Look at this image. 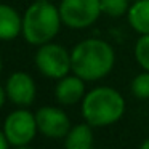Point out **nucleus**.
<instances>
[{"instance_id": "21", "label": "nucleus", "mask_w": 149, "mask_h": 149, "mask_svg": "<svg viewBox=\"0 0 149 149\" xmlns=\"http://www.w3.org/2000/svg\"><path fill=\"white\" fill-rule=\"evenodd\" d=\"M48 2H55V0H48Z\"/></svg>"}, {"instance_id": "20", "label": "nucleus", "mask_w": 149, "mask_h": 149, "mask_svg": "<svg viewBox=\"0 0 149 149\" xmlns=\"http://www.w3.org/2000/svg\"><path fill=\"white\" fill-rule=\"evenodd\" d=\"M2 69H3V61H2V56H0V74H2Z\"/></svg>"}, {"instance_id": "17", "label": "nucleus", "mask_w": 149, "mask_h": 149, "mask_svg": "<svg viewBox=\"0 0 149 149\" xmlns=\"http://www.w3.org/2000/svg\"><path fill=\"white\" fill-rule=\"evenodd\" d=\"M5 100H7V91H5V87H2V85H0V109L3 107Z\"/></svg>"}, {"instance_id": "11", "label": "nucleus", "mask_w": 149, "mask_h": 149, "mask_svg": "<svg viewBox=\"0 0 149 149\" xmlns=\"http://www.w3.org/2000/svg\"><path fill=\"white\" fill-rule=\"evenodd\" d=\"M95 133L90 123H77L71 127L64 136V149H95Z\"/></svg>"}, {"instance_id": "6", "label": "nucleus", "mask_w": 149, "mask_h": 149, "mask_svg": "<svg viewBox=\"0 0 149 149\" xmlns=\"http://www.w3.org/2000/svg\"><path fill=\"white\" fill-rule=\"evenodd\" d=\"M58 8L63 24L69 29L90 27L103 15L100 0H61Z\"/></svg>"}, {"instance_id": "14", "label": "nucleus", "mask_w": 149, "mask_h": 149, "mask_svg": "<svg viewBox=\"0 0 149 149\" xmlns=\"http://www.w3.org/2000/svg\"><path fill=\"white\" fill-rule=\"evenodd\" d=\"M135 59L143 71H149V34L139 36L135 43Z\"/></svg>"}, {"instance_id": "10", "label": "nucleus", "mask_w": 149, "mask_h": 149, "mask_svg": "<svg viewBox=\"0 0 149 149\" xmlns=\"http://www.w3.org/2000/svg\"><path fill=\"white\" fill-rule=\"evenodd\" d=\"M23 32V15L11 5L0 3V40H15Z\"/></svg>"}, {"instance_id": "15", "label": "nucleus", "mask_w": 149, "mask_h": 149, "mask_svg": "<svg viewBox=\"0 0 149 149\" xmlns=\"http://www.w3.org/2000/svg\"><path fill=\"white\" fill-rule=\"evenodd\" d=\"M132 93L139 100H149V71H143L135 75L130 84Z\"/></svg>"}, {"instance_id": "5", "label": "nucleus", "mask_w": 149, "mask_h": 149, "mask_svg": "<svg viewBox=\"0 0 149 149\" xmlns=\"http://www.w3.org/2000/svg\"><path fill=\"white\" fill-rule=\"evenodd\" d=\"M2 130H3L10 146L31 144V141L39 133L36 112H31L27 107H18V109L11 111L5 117Z\"/></svg>"}, {"instance_id": "2", "label": "nucleus", "mask_w": 149, "mask_h": 149, "mask_svg": "<svg viewBox=\"0 0 149 149\" xmlns=\"http://www.w3.org/2000/svg\"><path fill=\"white\" fill-rule=\"evenodd\" d=\"M82 117L93 128L117 123L125 114V98L112 87L100 85L85 93L82 100Z\"/></svg>"}, {"instance_id": "16", "label": "nucleus", "mask_w": 149, "mask_h": 149, "mask_svg": "<svg viewBox=\"0 0 149 149\" xmlns=\"http://www.w3.org/2000/svg\"><path fill=\"white\" fill-rule=\"evenodd\" d=\"M0 149H10V143H8L3 130H0Z\"/></svg>"}, {"instance_id": "12", "label": "nucleus", "mask_w": 149, "mask_h": 149, "mask_svg": "<svg viewBox=\"0 0 149 149\" xmlns=\"http://www.w3.org/2000/svg\"><path fill=\"white\" fill-rule=\"evenodd\" d=\"M127 19L139 36L149 34V0H135L128 8Z\"/></svg>"}, {"instance_id": "19", "label": "nucleus", "mask_w": 149, "mask_h": 149, "mask_svg": "<svg viewBox=\"0 0 149 149\" xmlns=\"http://www.w3.org/2000/svg\"><path fill=\"white\" fill-rule=\"evenodd\" d=\"M11 149H32L29 144H24V146H11Z\"/></svg>"}, {"instance_id": "7", "label": "nucleus", "mask_w": 149, "mask_h": 149, "mask_svg": "<svg viewBox=\"0 0 149 149\" xmlns=\"http://www.w3.org/2000/svg\"><path fill=\"white\" fill-rule=\"evenodd\" d=\"M36 120L39 133L52 139H59L68 135L71 130V119L69 116L56 106H42L36 111Z\"/></svg>"}, {"instance_id": "3", "label": "nucleus", "mask_w": 149, "mask_h": 149, "mask_svg": "<svg viewBox=\"0 0 149 149\" xmlns=\"http://www.w3.org/2000/svg\"><path fill=\"white\" fill-rule=\"evenodd\" d=\"M59 8L48 0H36L23 13V39L29 45L40 47L53 42L61 31Z\"/></svg>"}, {"instance_id": "8", "label": "nucleus", "mask_w": 149, "mask_h": 149, "mask_svg": "<svg viewBox=\"0 0 149 149\" xmlns=\"http://www.w3.org/2000/svg\"><path fill=\"white\" fill-rule=\"evenodd\" d=\"M7 98L18 107H27L36 101L37 85L31 74L24 71H15L5 82Z\"/></svg>"}, {"instance_id": "9", "label": "nucleus", "mask_w": 149, "mask_h": 149, "mask_svg": "<svg viewBox=\"0 0 149 149\" xmlns=\"http://www.w3.org/2000/svg\"><path fill=\"white\" fill-rule=\"evenodd\" d=\"M85 93V80L74 72L59 79L55 85V100L61 106H74L82 103Z\"/></svg>"}, {"instance_id": "22", "label": "nucleus", "mask_w": 149, "mask_h": 149, "mask_svg": "<svg viewBox=\"0 0 149 149\" xmlns=\"http://www.w3.org/2000/svg\"><path fill=\"white\" fill-rule=\"evenodd\" d=\"M132 2H135V0H132Z\"/></svg>"}, {"instance_id": "18", "label": "nucleus", "mask_w": 149, "mask_h": 149, "mask_svg": "<svg viewBox=\"0 0 149 149\" xmlns=\"http://www.w3.org/2000/svg\"><path fill=\"white\" fill-rule=\"evenodd\" d=\"M139 149H149V138L144 139V141L141 143V146H139Z\"/></svg>"}, {"instance_id": "4", "label": "nucleus", "mask_w": 149, "mask_h": 149, "mask_svg": "<svg viewBox=\"0 0 149 149\" xmlns=\"http://www.w3.org/2000/svg\"><path fill=\"white\" fill-rule=\"evenodd\" d=\"M34 63L40 74L53 80H59L69 72H72L71 52L55 42L40 45L34 56Z\"/></svg>"}, {"instance_id": "1", "label": "nucleus", "mask_w": 149, "mask_h": 149, "mask_svg": "<svg viewBox=\"0 0 149 149\" xmlns=\"http://www.w3.org/2000/svg\"><path fill=\"white\" fill-rule=\"evenodd\" d=\"M116 64V52L112 45L103 39H85L71 50L72 72L85 82L104 79Z\"/></svg>"}, {"instance_id": "13", "label": "nucleus", "mask_w": 149, "mask_h": 149, "mask_svg": "<svg viewBox=\"0 0 149 149\" xmlns=\"http://www.w3.org/2000/svg\"><path fill=\"white\" fill-rule=\"evenodd\" d=\"M132 0H100L101 13L109 18H120L128 13Z\"/></svg>"}]
</instances>
